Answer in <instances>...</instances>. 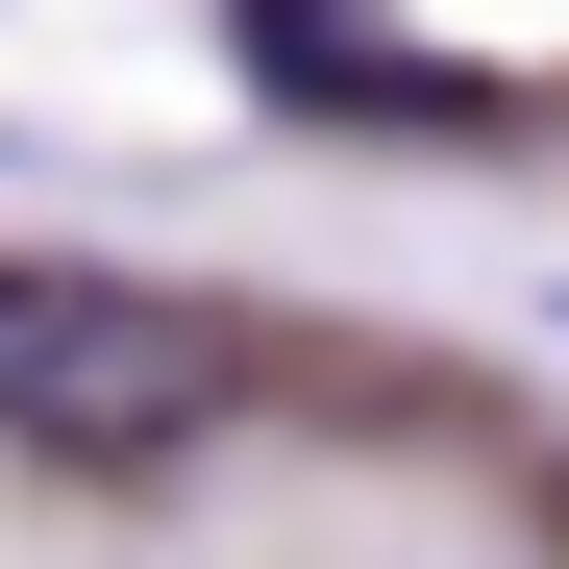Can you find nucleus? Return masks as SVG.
I'll return each instance as SVG.
<instances>
[{
  "label": "nucleus",
  "instance_id": "f257e3e1",
  "mask_svg": "<svg viewBox=\"0 0 569 569\" xmlns=\"http://www.w3.org/2000/svg\"><path fill=\"white\" fill-rule=\"evenodd\" d=\"M0 421L50 470H149L223 421V322L149 298V272H0Z\"/></svg>",
  "mask_w": 569,
  "mask_h": 569
}]
</instances>
